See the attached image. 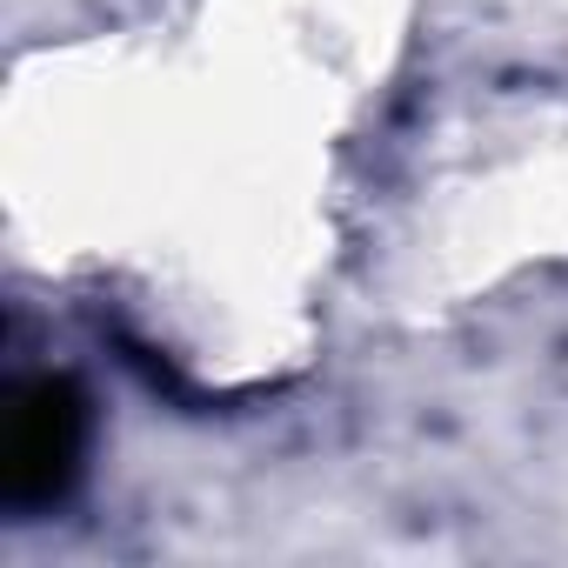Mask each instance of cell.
<instances>
[{"label":"cell","mask_w":568,"mask_h":568,"mask_svg":"<svg viewBox=\"0 0 568 568\" xmlns=\"http://www.w3.org/2000/svg\"><path fill=\"white\" fill-rule=\"evenodd\" d=\"M88 448V402L68 375H34L0 415V495L14 508H48L74 488Z\"/></svg>","instance_id":"1"}]
</instances>
